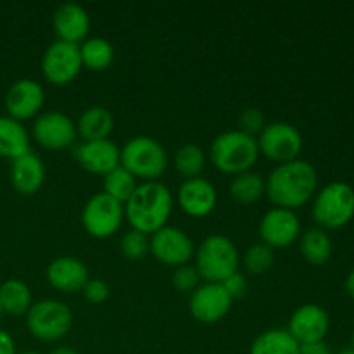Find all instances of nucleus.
<instances>
[{
	"instance_id": "obj_1",
	"label": "nucleus",
	"mask_w": 354,
	"mask_h": 354,
	"mask_svg": "<svg viewBox=\"0 0 354 354\" xmlns=\"http://www.w3.org/2000/svg\"><path fill=\"white\" fill-rule=\"evenodd\" d=\"M318 187L317 169L304 159L282 162L265 180V194L277 207L297 209L315 196Z\"/></svg>"
},
{
	"instance_id": "obj_2",
	"label": "nucleus",
	"mask_w": 354,
	"mask_h": 354,
	"mask_svg": "<svg viewBox=\"0 0 354 354\" xmlns=\"http://www.w3.org/2000/svg\"><path fill=\"white\" fill-rule=\"evenodd\" d=\"M173 209V194L165 183L144 182L124 203V216L131 230L152 235L166 227Z\"/></svg>"
},
{
	"instance_id": "obj_3",
	"label": "nucleus",
	"mask_w": 354,
	"mask_h": 354,
	"mask_svg": "<svg viewBox=\"0 0 354 354\" xmlns=\"http://www.w3.org/2000/svg\"><path fill=\"white\" fill-rule=\"evenodd\" d=\"M214 168L227 175L251 171L259 158L258 138L241 130H230L218 135L209 149Z\"/></svg>"
},
{
	"instance_id": "obj_4",
	"label": "nucleus",
	"mask_w": 354,
	"mask_h": 354,
	"mask_svg": "<svg viewBox=\"0 0 354 354\" xmlns=\"http://www.w3.org/2000/svg\"><path fill=\"white\" fill-rule=\"evenodd\" d=\"M239 251L234 242L220 234H213L201 242L196 252V268L201 279L211 283H221L239 272Z\"/></svg>"
},
{
	"instance_id": "obj_5",
	"label": "nucleus",
	"mask_w": 354,
	"mask_h": 354,
	"mask_svg": "<svg viewBox=\"0 0 354 354\" xmlns=\"http://www.w3.org/2000/svg\"><path fill=\"white\" fill-rule=\"evenodd\" d=\"M120 165L135 178L154 182L168 168V154L156 138L138 135L130 138L121 149Z\"/></svg>"
},
{
	"instance_id": "obj_6",
	"label": "nucleus",
	"mask_w": 354,
	"mask_h": 354,
	"mask_svg": "<svg viewBox=\"0 0 354 354\" xmlns=\"http://www.w3.org/2000/svg\"><path fill=\"white\" fill-rule=\"evenodd\" d=\"M311 214L322 228L344 227L354 216V189L346 182L328 183L315 197Z\"/></svg>"
},
{
	"instance_id": "obj_7",
	"label": "nucleus",
	"mask_w": 354,
	"mask_h": 354,
	"mask_svg": "<svg viewBox=\"0 0 354 354\" xmlns=\"http://www.w3.org/2000/svg\"><path fill=\"white\" fill-rule=\"evenodd\" d=\"M26 325L35 339L45 342L59 341L71 330L73 313L61 301L41 299L28 310Z\"/></svg>"
},
{
	"instance_id": "obj_8",
	"label": "nucleus",
	"mask_w": 354,
	"mask_h": 354,
	"mask_svg": "<svg viewBox=\"0 0 354 354\" xmlns=\"http://www.w3.org/2000/svg\"><path fill=\"white\" fill-rule=\"evenodd\" d=\"M124 218V206L116 199L99 192L86 201L82 211L83 228L95 239H106L116 234Z\"/></svg>"
},
{
	"instance_id": "obj_9",
	"label": "nucleus",
	"mask_w": 354,
	"mask_h": 354,
	"mask_svg": "<svg viewBox=\"0 0 354 354\" xmlns=\"http://www.w3.org/2000/svg\"><path fill=\"white\" fill-rule=\"evenodd\" d=\"M258 147L265 158L282 165L297 159L303 149V137L294 124L275 121L265 124V128L259 131Z\"/></svg>"
},
{
	"instance_id": "obj_10",
	"label": "nucleus",
	"mask_w": 354,
	"mask_h": 354,
	"mask_svg": "<svg viewBox=\"0 0 354 354\" xmlns=\"http://www.w3.org/2000/svg\"><path fill=\"white\" fill-rule=\"evenodd\" d=\"M82 68L80 45L66 44L61 40L48 45L41 57V73L52 85H68L80 75Z\"/></svg>"
},
{
	"instance_id": "obj_11",
	"label": "nucleus",
	"mask_w": 354,
	"mask_h": 354,
	"mask_svg": "<svg viewBox=\"0 0 354 354\" xmlns=\"http://www.w3.org/2000/svg\"><path fill=\"white\" fill-rule=\"evenodd\" d=\"M149 251L162 265L178 268V266L189 265L196 248H194L192 239L185 232L166 225L161 230L152 234L149 241Z\"/></svg>"
},
{
	"instance_id": "obj_12",
	"label": "nucleus",
	"mask_w": 354,
	"mask_h": 354,
	"mask_svg": "<svg viewBox=\"0 0 354 354\" xmlns=\"http://www.w3.org/2000/svg\"><path fill=\"white\" fill-rule=\"evenodd\" d=\"M78 137L76 123L61 111L40 114L33 123V138L45 149L61 151L69 147Z\"/></svg>"
},
{
	"instance_id": "obj_13",
	"label": "nucleus",
	"mask_w": 354,
	"mask_h": 354,
	"mask_svg": "<svg viewBox=\"0 0 354 354\" xmlns=\"http://www.w3.org/2000/svg\"><path fill=\"white\" fill-rule=\"evenodd\" d=\"M261 242L272 249L287 248L301 235V221L297 214L283 207H272L266 211L259 223Z\"/></svg>"
},
{
	"instance_id": "obj_14",
	"label": "nucleus",
	"mask_w": 354,
	"mask_h": 354,
	"mask_svg": "<svg viewBox=\"0 0 354 354\" xmlns=\"http://www.w3.org/2000/svg\"><path fill=\"white\" fill-rule=\"evenodd\" d=\"M232 297L221 283L206 282L197 287L190 297V315L201 324H216L223 320L232 308Z\"/></svg>"
},
{
	"instance_id": "obj_15",
	"label": "nucleus",
	"mask_w": 354,
	"mask_h": 354,
	"mask_svg": "<svg viewBox=\"0 0 354 354\" xmlns=\"http://www.w3.org/2000/svg\"><path fill=\"white\" fill-rule=\"evenodd\" d=\"M330 328V318L322 306L313 303L303 304L292 313L289 322V334L299 344L325 341Z\"/></svg>"
},
{
	"instance_id": "obj_16",
	"label": "nucleus",
	"mask_w": 354,
	"mask_h": 354,
	"mask_svg": "<svg viewBox=\"0 0 354 354\" xmlns=\"http://www.w3.org/2000/svg\"><path fill=\"white\" fill-rule=\"evenodd\" d=\"M6 109L10 118L17 121L35 118L45 102L44 86L30 78L17 80L6 93Z\"/></svg>"
},
{
	"instance_id": "obj_17",
	"label": "nucleus",
	"mask_w": 354,
	"mask_h": 354,
	"mask_svg": "<svg viewBox=\"0 0 354 354\" xmlns=\"http://www.w3.org/2000/svg\"><path fill=\"white\" fill-rule=\"evenodd\" d=\"M73 154L83 169L106 176L107 173L120 166L121 149L109 138H106V140L82 142L78 147H75Z\"/></svg>"
},
{
	"instance_id": "obj_18",
	"label": "nucleus",
	"mask_w": 354,
	"mask_h": 354,
	"mask_svg": "<svg viewBox=\"0 0 354 354\" xmlns=\"http://www.w3.org/2000/svg\"><path fill=\"white\" fill-rule=\"evenodd\" d=\"M178 204L183 213L194 218H203L213 213L218 203V194L209 180L197 176L189 178L180 185L178 189Z\"/></svg>"
},
{
	"instance_id": "obj_19",
	"label": "nucleus",
	"mask_w": 354,
	"mask_h": 354,
	"mask_svg": "<svg viewBox=\"0 0 354 354\" xmlns=\"http://www.w3.org/2000/svg\"><path fill=\"white\" fill-rule=\"evenodd\" d=\"M52 26L61 41L80 45L86 40L90 30V17L80 3H62L52 16Z\"/></svg>"
},
{
	"instance_id": "obj_20",
	"label": "nucleus",
	"mask_w": 354,
	"mask_h": 354,
	"mask_svg": "<svg viewBox=\"0 0 354 354\" xmlns=\"http://www.w3.org/2000/svg\"><path fill=\"white\" fill-rule=\"evenodd\" d=\"M47 280L54 289L61 292L73 294L83 290L85 283L90 280L88 268L85 263L73 256H61L50 261L47 266Z\"/></svg>"
},
{
	"instance_id": "obj_21",
	"label": "nucleus",
	"mask_w": 354,
	"mask_h": 354,
	"mask_svg": "<svg viewBox=\"0 0 354 354\" xmlns=\"http://www.w3.org/2000/svg\"><path fill=\"white\" fill-rule=\"evenodd\" d=\"M10 182L23 196H33L41 189L45 182L44 161L33 152L14 159L10 166Z\"/></svg>"
},
{
	"instance_id": "obj_22",
	"label": "nucleus",
	"mask_w": 354,
	"mask_h": 354,
	"mask_svg": "<svg viewBox=\"0 0 354 354\" xmlns=\"http://www.w3.org/2000/svg\"><path fill=\"white\" fill-rule=\"evenodd\" d=\"M30 151V135L21 121L0 116V158L14 161Z\"/></svg>"
},
{
	"instance_id": "obj_23",
	"label": "nucleus",
	"mask_w": 354,
	"mask_h": 354,
	"mask_svg": "<svg viewBox=\"0 0 354 354\" xmlns=\"http://www.w3.org/2000/svg\"><path fill=\"white\" fill-rule=\"evenodd\" d=\"M114 128V118L107 107L92 106L82 113L76 121V131L83 142L106 140Z\"/></svg>"
},
{
	"instance_id": "obj_24",
	"label": "nucleus",
	"mask_w": 354,
	"mask_h": 354,
	"mask_svg": "<svg viewBox=\"0 0 354 354\" xmlns=\"http://www.w3.org/2000/svg\"><path fill=\"white\" fill-rule=\"evenodd\" d=\"M299 346L287 328H270L254 339L251 354H297Z\"/></svg>"
},
{
	"instance_id": "obj_25",
	"label": "nucleus",
	"mask_w": 354,
	"mask_h": 354,
	"mask_svg": "<svg viewBox=\"0 0 354 354\" xmlns=\"http://www.w3.org/2000/svg\"><path fill=\"white\" fill-rule=\"evenodd\" d=\"M301 254L306 263L322 266L330 259L332 241L324 228H310L301 237Z\"/></svg>"
},
{
	"instance_id": "obj_26",
	"label": "nucleus",
	"mask_w": 354,
	"mask_h": 354,
	"mask_svg": "<svg viewBox=\"0 0 354 354\" xmlns=\"http://www.w3.org/2000/svg\"><path fill=\"white\" fill-rule=\"evenodd\" d=\"M0 304L2 310L9 315H24L33 304L30 287L17 279L6 280L0 286Z\"/></svg>"
},
{
	"instance_id": "obj_27",
	"label": "nucleus",
	"mask_w": 354,
	"mask_h": 354,
	"mask_svg": "<svg viewBox=\"0 0 354 354\" xmlns=\"http://www.w3.org/2000/svg\"><path fill=\"white\" fill-rule=\"evenodd\" d=\"M228 192L239 204H252L265 194V178L254 171L239 173L232 178Z\"/></svg>"
},
{
	"instance_id": "obj_28",
	"label": "nucleus",
	"mask_w": 354,
	"mask_h": 354,
	"mask_svg": "<svg viewBox=\"0 0 354 354\" xmlns=\"http://www.w3.org/2000/svg\"><path fill=\"white\" fill-rule=\"evenodd\" d=\"M80 55H82L83 66L93 71H102L111 66L114 59V48L106 38L92 37L86 38L80 45Z\"/></svg>"
},
{
	"instance_id": "obj_29",
	"label": "nucleus",
	"mask_w": 354,
	"mask_h": 354,
	"mask_svg": "<svg viewBox=\"0 0 354 354\" xmlns=\"http://www.w3.org/2000/svg\"><path fill=\"white\" fill-rule=\"evenodd\" d=\"M137 187V178L121 165L104 176V192L113 197V199H116L118 203L123 204V206Z\"/></svg>"
},
{
	"instance_id": "obj_30",
	"label": "nucleus",
	"mask_w": 354,
	"mask_h": 354,
	"mask_svg": "<svg viewBox=\"0 0 354 354\" xmlns=\"http://www.w3.org/2000/svg\"><path fill=\"white\" fill-rule=\"evenodd\" d=\"M173 162H175L176 171L189 180L197 178L201 175V171L206 166V158H204V152L199 145L185 144L176 151Z\"/></svg>"
},
{
	"instance_id": "obj_31",
	"label": "nucleus",
	"mask_w": 354,
	"mask_h": 354,
	"mask_svg": "<svg viewBox=\"0 0 354 354\" xmlns=\"http://www.w3.org/2000/svg\"><path fill=\"white\" fill-rule=\"evenodd\" d=\"M244 266L249 273L252 275H261V273L268 272L273 266L275 261V254H273V249L268 248L263 242H256L251 248L245 251L244 254Z\"/></svg>"
},
{
	"instance_id": "obj_32",
	"label": "nucleus",
	"mask_w": 354,
	"mask_h": 354,
	"mask_svg": "<svg viewBox=\"0 0 354 354\" xmlns=\"http://www.w3.org/2000/svg\"><path fill=\"white\" fill-rule=\"evenodd\" d=\"M120 249L123 252L124 258L131 259V261H138L144 256H147L149 252V239L147 235L142 234V232L130 230L121 237Z\"/></svg>"
},
{
	"instance_id": "obj_33",
	"label": "nucleus",
	"mask_w": 354,
	"mask_h": 354,
	"mask_svg": "<svg viewBox=\"0 0 354 354\" xmlns=\"http://www.w3.org/2000/svg\"><path fill=\"white\" fill-rule=\"evenodd\" d=\"M201 275L197 272L196 266L183 265L175 268L171 275V286L175 287L178 292H194L199 287Z\"/></svg>"
},
{
	"instance_id": "obj_34",
	"label": "nucleus",
	"mask_w": 354,
	"mask_h": 354,
	"mask_svg": "<svg viewBox=\"0 0 354 354\" xmlns=\"http://www.w3.org/2000/svg\"><path fill=\"white\" fill-rule=\"evenodd\" d=\"M239 130L245 131V133L254 137L256 131H261L265 128V116L256 107H249V109L242 111L241 118H239Z\"/></svg>"
},
{
	"instance_id": "obj_35",
	"label": "nucleus",
	"mask_w": 354,
	"mask_h": 354,
	"mask_svg": "<svg viewBox=\"0 0 354 354\" xmlns=\"http://www.w3.org/2000/svg\"><path fill=\"white\" fill-rule=\"evenodd\" d=\"M83 294L92 304H100L109 297V286L100 279H90L83 287Z\"/></svg>"
},
{
	"instance_id": "obj_36",
	"label": "nucleus",
	"mask_w": 354,
	"mask_h": 354,
	"mask_svg": "<svg viewBox=\"0 0 354 354\" xmlns=\"http://www.w3.org/2000/svg\"><path fill=\"white\" fill-rule=\"evenodd\" d=\"M221 286L227 290L228 296H230L232 299H235V297H241L242 294L245 292V289H248V280H245V277L242 275L241 272H235L234 275L225 279L223 282H221Z\"/></svg>"
},
{
	"instance_id": "obj_37",
	"label": "nucleus",
	"mask_w": 354,
	"mask_h": 354,
	"mask_svg": "<svg viewBox=\"0 0 354 354\" xmlns=\"http://www.w3.org/2000/svg\"><path fill=\"white\" fill-rule=\"evenodd\" d=\"M297 354H332V349L325 341L311 342V344H301Z\"/></svg>"
},
{
	"instance_id": "obj_38",
	"label": "nucleus",
	"mask_w": 354,
	"mask_h": 354,
	"mask_svg": "<svg viewBox=\"0 0 354 354\" xmlns=\"http://www.w3.org/2000/svg\"><path fill=\"white\" fill-rule=\"evenodd\" d=\"M0 354H17L12 337L6 330H0Z\"/></svg>"
},
{
	"instance_id": "obj_39",
	"label": "nucleus",
	"mask_w": 354,
	"mask_h": 354,
	"mask_svg": "<svg viewBox=\"0 0 354 354\" xmlns=\"http://www.w3.org/2000/svg\"><path fill=\"white\" fill-rule=\"evenodd\" d=\"M344 287H346V292H348V296L351 297V299H354V270L353 272H349L348 277H346Z\"/></svg>"
},
{
	"instance_id": "obj_40",
	"label": "nucleus",
	"mask_w": 354,
	"mask_h": 354,
	"mask_svg": "<svg viewBox=\"0 0 354 354\" xmlns=\"http://www.w3.org/2000/svg\"><path fill=\"white\" fill-rule=\"evenodd\" d=\"M48 354H78V353H76L73 348H68V346H61V348L52 349Z\"/></svg>"
},
{
	"instance_id": "obj_41",
	"label": "nucleus",
	"mask_w": 354,
	"mask_h": 354,
	"mask_svg": "<svg viewBox=\"0 0 354 354\" xmlns=\"http://www.w3.org/2000/svg\"><path fill=\"white\" fill-rule=\"evenodd\" d=\"M337 354H354V351H353V348H351V346H349V348H344V349H341V351H339Z\"/></svg>"
},
{
	"instance_id": "obj_42",
	"label": "nucleus",
	"mask_w": 354,
	"mask_h": 354,
	"mask_svg": "<svg viewBox=\"0 0 354 354\" xmlns=\"http://www.w3.org/2000/svg\"><path fill=\"white\" fill-rule=\"evenodd\" d=\"M351 348H353V351H354V330H353V339H351Z\"/></svg>"
},
{
	"instance_id": "obj_43",
	"label": "nucleus",
	"mask_w": 354,
	"mask_h": 354,
	"mask_svg": "<svg viewBox=\"0 0 354 354\" xmlns=\"http://www.w3.org/2000/svg\"><path fill=\"white\" fill-rule=\"evenodd\" d=\"M3 313V310H2V304H0V315H2Z\"/></svg>"
},
{
	"instance_id": "obj_44",
	"label": "nucleus",
	"mask_w": 354,
	"mask_h": 354,
	"mask_svg": "<svg viewBox=\"0 0 354 354\" xmlns=\"http://www.w3.org/2000/svg\"><path fill=\"white\" fill-rule=\"evenodd\" d=\"M21 354H38V353H31V351H30V353H21Z\"/></svg>"
}]
</instances>
